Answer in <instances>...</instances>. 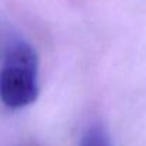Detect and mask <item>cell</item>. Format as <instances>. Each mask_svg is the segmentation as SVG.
I'll return each instance as SVG.
<instances>
[{
	"label": "cell",
	"mask_w": 146,
	"mask_h": 146,
	"mask_svg": "<svg viewBox=\"0 0 146 146\" xmlns=\"http://www.w3.org/2000/svg\"><path fill=\"white\" fill-rule=\"evenodd\" d=\"M79 146H113V143L106 127L95 123L85 130Z\"/></svg>",
	"instance_id": "7a4b0ae2"
},
{
	"label": "cell",
	"mask_w": 146,
	"mask_h": 146,
	"mask_svg": "<svg viewBox=\"0 0 146 146\" xmlns=\"http://www.w3.org/2000/svg\"><path fill=\"white\" fill-rule=\"evenodd\" d=\"M39 96V59L25 40H13L0 67V102L10 109H22Z\"/></svg>",
	"instance_id": "6da1fadb"
}]
</instances>
